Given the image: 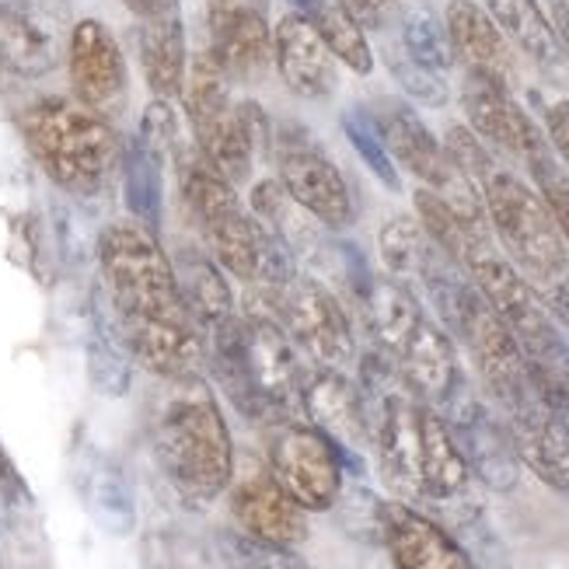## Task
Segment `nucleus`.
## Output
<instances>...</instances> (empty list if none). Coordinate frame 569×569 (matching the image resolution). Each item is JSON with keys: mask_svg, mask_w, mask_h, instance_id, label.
<instances>
[{"mask_svg": "<svg viewBox=\"0 0 569 569\" xmlns=\"http://www.w3.org/2000/svg\"><path fill=\"white\" fill-rule=\"evenodd\" d=\"M98 262L130 357L168 381L200 375L207 339L182 305L176 269L154 231L137 220H116L98 241Z\"/></svg>", "mask_w": 569, "mask_h": 569, "instance_id": "1", "label": "nucleus"}, {"mask_svg": "<svg viewBox=\"0 0 569 569\" xmlns=\"http://www.w3.org/2000/svg\"><path fill=\"white\" fill-rule=\"evenodd\" d=\"M360 395L367 440L378 455L385 482L402 500L455 503L472 486V468L461 458L443 416L402 381L381 353L360 363Z\"/></svg>", "mask_w": 569, "mask_h": 569, "instance_id": "2", "label": "nucleus"}, {"mask_svg": "<svg viewBox=\"0 0 569 569\" xmlns=\"http://www.w3.org/2000/svg\"><path fill=\"white\" fill-rule=\"evenodd\" d=\"M448 154L476 182L489 217L492 238L500 241L503 259L517 269L559 326L569 329V249L541 192L510 171L489 147L465 127L448 130Z\"/></svg>", "mask_w": 569, "mask_h": 569, "instance_id": "3", "label": "nucleus"}, {"mask_svg": "<svg viewBox=\"0 0 569 569\" xmlns=\"http://www.w3.org/2000/svg\"><path fill=\"white\" fill-rule=\"evenodd\" d=\"M176 171L182 203L220 269L252 287H280L297 273L293 252L241 207L238 189L203 158L200 147L176 143Z\"/></svg>", "mask_w": 569, "mask_h": 569, "instance_id": "4", "label": "nucleus"}, {"mask_svg": "<svg viewBox=\"0 0 569 569\" xmlns=\"http://www.w3.org/2000/svg\"><path fill=\"white\" fill-rule=\"evenodd\" d=\"M210 332V363L231 406L259 423L293 419L301 409V363L287 329L269 311L244 308Z\"/></svg>", "mask_w": 569, "mask_h": 569, "instance_id": "5", "label": "nucleus"}, {"mask_svg": "<svg viewBox=\"0 0 569 569\" xmlns=\"http://www.w3.org/2000/svg\"><path fill=\"white\" fill-rule=\"evenodd\" d=\"M154 451L168 482L189 503H210L234 479V443L213 391L196 378H179L158 412Z\"/></svg>", "mask_w": 569, "mask_h": 569, "instance_id": "6", "label": "nucleus"}, {"mask_svg": "<svg viewBox=\"0 0 569 569\" xmlns=\"http://www.w3.org/2000/svg\"><path fill=\"white\" fill-rule=\"evenodd\" d=\"M360 308L378 353L399 370L402 381L433 409L448 402V395L461 385L455 342L448 329L423 311L416 293L391 277H375Z\"/></svg>", "mask_w": 569, "mask_h": 569, "instance_id": "7", "label": "nucleus"}, {"mask_svg": "<svg viewBox=\"0 0 569 569\" xmlns=\"http://www.w3.org/2000/svg\"><path fill=\"white\" fill-rule=\"evenodd\" d=\"M465 269L510 329L541 399L569 419V342L562 326L492 244L479 249Z\"/></svg>", "mask_w": 569, "mask_h": 569, "instance_id": "8", "label": "nucleus"}, {"mask_svg": "<svg viewBox=\"0 0 569 569\" xmlns=\"http://www.w3.org/2000/svg\"><path fill=\"white\" fill-rule=\"evenodd\" d=\"M21 133L46 176L78 196L106 189L122 161L119 137L106 116L73 98H39L21 112Z\"/></svg>", "mask_w": 569, "mask_h": 569, "instance_id": "9", "label": "nucleus"}, {"mask_svg": "<svg viewBox=\"0 0 569 569\" xmlns=\"http://www.w3.org/2000/svg\"><path fill=\"white\" fill-rule=\"evenodd\" d=\"M375 119H378L381 137L391 151V161H399L409 176H416L430 192H437L468 228L492 234L476 182L455 164L448 147L427 130L423 119H419L406 102H395V98H385V102L375 109Z\"/></svg>", "mask_w": 569, "mask_h": 569, "instance_id": "10", "label": "nucleus"}, {"mask_svg": "<svg viewBox=\"0 0 569 569\" xmlns=\"http://www.w3.org/2000/svg\"><path fill=\"white\" fill-rule=\"evenodd\" d=\"M269 311L287 329L297 350H305L315 367L346 370L357 360V336L339 297L315 277L293 273L280 287H266Z\"/></svg>", "mask_w": 569, "mask_h": 569, "instance_id": "11", "label": "nucleus"}, {"mask_svg": "<svg viewBox=\"0 0 569 569\" xmlns=\"http://www.w3.org/2000/svg\"><path fill=\"white\" fill-rule=\"evenodd\" d=\"M273 158H277V179L290 192L297 207H305L321 228L342 231L357 220L353 196L346 186L342 171L305 127L283 122L273 133Z\"/></svg>", "mask_w": 569, "mask_h": 569, "instance_id": "12", "label": "nucleus"}, {"mask_svg": "<svg viewBox=\"0 0 569 569\" xmlns=\"http://www.w3.org/2000/svg\"><path fill=\"white\" fill-rule=\"evenodd\" d=\"M269 472L290 492V500L321 513L339 503L342 492V455L336 443L301 419H280L269 433Z\"/></svg>", "mask_w": 569, "mask_h": 569, "instance_id": "13", "label": "nucleus"}, {"mask_svg": "<svg viewBox=\"0 0 569 569\" xmlns=\"http://www.w3.org/2000/svg\"><path fill=\"white\" fill-rule=\"evenodd\" d=\"M492 402L503 416L521 465H528L546 486L569 492V419L541 399L535 381L517 385Z\"/></svg>", "mask_w": 569, "mask_h": 569, "instance_id": "14", "label": "nucleus"}, {"mask_svg": "<svg viewBox=\"0 0 569 569\" xmlns=\"http://www.w3.org/2000/svg\"><path fill=\"white\" fill-rule=\"evenodd\" d=\"M70 8L63 0H4L0 4V67L18 78H46L70 49Z\"/></svg>", "mask_w": 569, "mask_h": 569, "instance_id": "15", "label": "nucleus"}, {"mask_svg": "<svg viewBox=\"0 0 569 569\" xmlns=\"http://www.w3.org/2000/svg\"><path fill=\"white\" fill-rule=\"evenodd\" d=\"M437 412L448 423L472 476H479L492 489H513L517 476H521V458L513 451L503 419L476 391H468L465 381L448 395V402L437 406Z\"/></svg>", "mask_w": 569, "mask_h": 569, "instance_id": "16", "label": "nucleus"}, {"mask_svg": "<svg viewBox=\"0 0 569 569\" xmlns=\"http://www.w3.org/2000/svg\"><path fill=\"white\" fill-rule=\"evenodd\" d=\"M461 106H465L468 122H472V133L482 143L497 147L500 154L531 164L535 158L549 151L546 133H541L531 122V116L513 102V94L503 81L468 70L461 84Z\"/></svg>", "mask_w": 569, "mask_h": 569, "instance_id": "17", "label": "nucleus"}, {"mask_svg": "<svg viewBox=\"0 0 569 569\" xmlns=\"http://www.w3.org/2000/svg\"><path fill=\"white\" fill-rule=\"evenodd\" d=\"M67 67L81 106L98 116H109L122 106V98H127V60H122L116 36L102 21L84 18L73 24Z\"/></svg>", "mask_w": 569, "mask_h": 569, "instance_id": "18", "label": "nucleus"}, {"mask_svg": "<svg viewBox=\"0 0 569 569\" xmlns=\"http://www.w3.org/2000/svg\"><path fill=\"white\" fill-rule=\"evenodd\" d=\"M210 53L231 81H259L273 60V32L256 0H207Z\"/></svg>", "mask_w": 569, "mask_h": 569, "instance_id": "19", "label": "nucleus"}, {"mask_svg": "<svg viewBox=\"0 0 569 569\" xmlns=\"http://www.w3.org/2000/svg\"><path fill=\"white\" fill-rule=\"evenodd\" d=\"M378 535L395 569H476L472 556L433 517L406 500L378 503Z\"/></svg>", "mask_w": 569, "mask_h": 569, "instance_id": "20", "label": "nucleus"}, {"mask_svg": "<svg viewBox=\"0 0 569 569\" xmlns=\"http://www.w3.org/2000/svg\"><path fill=\"white\" fill-rule=\"evenodd\" d=\"M290 492L273 479L269 468H252L231 482V517L241 535L277 549H297L308 538V521Z\"/></svg>", "mask_w": 569, "mask_h": 569, "instance_id": "21", "label": "nucleus"}, {"mask_svg": "<svg viewBox=\"0 0 569 569\" xmlns=\"http://www.w3.org/2000/svg\"><path fill=\"white\" fill-rule=\"evenodd\" d=\"M301 412L311 427L326 433L339 455L367 448V412L360 385L346 378V370L315 367L301 378Z\"/></svg>", "mask_w": 569, "mask_h": 569, "instance_id": "22", "label": "nucleus"}, {"mask_svg": "<svg viewBox=\"0 0 569 569\" xmlns=\"http://www.w3.org/2000/svg\"><path fill=\"white\" fill-rule=\"evenodd\" d=\"M273 63L283 84L301 98H329L339 84L332 49L318 36L305 11H290L277 21Z\"/></svg>", "mask_w": 569, "mask_h": 569, "instance_id": "23", "label": "nucleus"}, {"mask_svg": "<svg viewBox=\"0 0 569 569\" xmlns=\"http://www.w3.org/2000/svg\"><path fill=\"white\" fill-rule=\"evenodd\" d=\"M443 29H448L455 57H461L468 63V70L497 78L510 88V81H513L510 42L486 8H479L476 0H451L448 24H443Z\"/></svg>", "mask_w": 569, "mask_h": 569, "instance_id": "24", "label": "nucleus"}, {"mask_svg": "<svg viewBox=\"0 0 569 569\" xmlns=\"http://www.w3.org/2000/svg\"><path fill=\"white\" fill-rule=\"evenodd\" d=\"M486 11L500 24V32L552 81H569V53L552 29L538 0H486Z\"/></svg>", "mask_w": 569, "mask_h": 569, "instance_id": "25", "label": "nucleus"}, {"mask_svg": "<svg viewBox=\"0 0 569 569\" xmlns=\"http://www.w3.org/2000/svg\"><path fill=\"white\" fill-rule=\"evenodd\" d=\"M252 213L287 244V249L293 252V259L315 262V259L326 256V249H329L326 228H321L305 207H297L290 200V192L280 186V179L256 182V189H252Z\"/></svg>", "mask_w": 569, "mask_h": 569, "instance_id": "26", "label": "nucleus"}, {"mask_svg": "<svg viewBox=\"0 0 569 569\" xmlns=\"http://www.w3.org/2000/svg\"><path fill=\"white\" fill-rule=\"evenodd\" d=\"M171 269H176V283H179L186 311L203 332L213 329L217 321H224L228 315H234L231 283L213 256L200 249H179Z\"/></svg>", "mask_w": 569, "mask_h": 569, "instance_id": "27", "label": "nucleus"}, {"mask_svg": "<svg viewBox=\"0 0 569 569\" xmlns=\"http://www.w3.org/2000/svg\"><path fill=\"white\" fill-rule=\"evenodd\" d=\"M140 67H143V78L151 84L154 98L171 102V98L182 94V84H186L182 14L140 21Z\"/></svg>", "mask_w": 569, "mask_h": 569, "instance_id": "28", "label": "nucleus"}, {"mask_svg": "<svg viewBox=\"0 0 569 569\" xmlns=\"http://www.w3.org/2000/svg\"><path fill=\"white\" fill-rule=\"evenodd\" d=\"M78 489H81V500H84L88 513L109 535H130L133 531V525H137L133 492H130L127 479H122L106 458L88 455L78 465Z\"/></svg>", "mask_w": 569, "mask_h": 569, "instance_id": "29", "label": "nucleus"}, {"mask_svg": "<svg viewBox=\"0 0 569 569\" xmlns=\"http://www.w3.org/2000/svg\"><path fill=\"white\" fill-rule=\"evenodd\" d=\"M308 21L318 29V36L326 39L332 49V57L346 63L353 73H370L375 70V53H370L363 24L357 14L346 8V0H297Z\"/></svg>", "mask_w": 569, "mask_h": 569, "instance_id": "30", "label": "nucleus"}, {"mask_svg": "<svg viewBox=\"0 0 569 569\" xmlns=\"http://www.w3.org/2000/svg\"><path fill=\"white\" fill-rule=\"evenodd\" d=\"M161 154L140 143L137 137L122 151V196H127V210L133 213L137 224L147 231L161 228V207H164V189H161Z\"/></svg>", "mask_w": 569, "mask_h": 569, "instance_id": "31", "label": "nucleus"}, {"mask_svg": "<svg viewBox=\"0 0 569 569\" xmlns=\"http://www.w3.org/2000/svg\"><path fill=\"white\" fill-rule=\"evenodd\" d=\"M430 244H433V238L423 231V224H419L416 217H395V220H388V224L381 228V234H378L381 262L388 269V277L399 280V283L419 277V266H423Z\"/></svg>", "mask_w": 569, "mask_h": 569, "instance_id": "32", "label": "nucleus"}, {"mask_svg": "<svg viewBox=\"0 0 569 569\" xmlns=\"http://www.w3.org/2000/svg\"><path fill=\"white\" fill-rule=\"evenodd\" d=\"M342 133L346 140L353 143V151L363 158V164L375 171V179L391 189V192H399L402 182H399V168H395L391 161V151H388V143L381 137V127H378V119L370 109L363 106H353V109H346L342 112Z\"/></svg>", "mask_w": 569, "mask_h": 569, "instance_id": "33", "label": "nucleus"}, {"mask_svg": "<svg viewBox=\"0 0 569 569\" xmlns=\"http://www.w3.org/2000/svg\"><path fill=\"white\" fill-rule=\"evenodd\" d=\"M402 49L409 60L440 73V78L455 67V49H451L448 29H443L430 11L416 8L402 18Z\"/></svg>", "mask_w": 569, "mask_h": 569, "instance_id": "34", "label": "nucleus"}, {"mask_svg": "<svg viewBox=\"0 0 569 569\" xmlns=\"http://www.w3.org/2000/svg\"><path fill=\"white\" fill-rule=\"evenodd\" d=\"M88 360H91V378L106 395H122L130 388V350L122 336L116 339L112 329H106V321H94V332L88 342Z\"/></svg>", "mask_w": 569, "mask_h": 569, "instance_id": "35", "label": "nucleus"}, {"mask_svg": "<svg viewBox=\"0 0 569 569\" xmlns=\"http://www.w3.org/2000/svg\"><path fill=\"white\" fill-rule=\"evenodd\" d=\"M220 559L228 569H305L290 556V549L266 546L241 531H224L220 535Z\"/></svg>", "mask_w": 569, "mask_h": 569, "instance_id": "36", "label": "nucleus"}, {"mask_svg": "<svg viewBox=\"0 0 569 569\" xmlns=\"http://www.w3.org/2000/svg\"><path fill=\"white\" fill-rule=\"evenodd\" d=\"M388 70L412 102L430 106V109H440L448 102V81H443L440 73L419 67L416 60H409L406 49H388Z\"/></svg>", "mask_w": 569, "mask_h": 569, "instance_id": "37", "label": "nucleus"}, {"mask_svg": "<svg viewBox=\"0 0 569 569\" xmlns=\"http://www.w3.org/2000/svg\"><path fill=\"white\" fill-rule=\"evenodd\" d=\"M528 171H531V179H535V186L541 192V200L549 203L556 224H559V231L566 238V249H569V176L559 168V161L552 158V151L535 158L528 164Z\"/></svg>", "mask_w": 569, "mask_h": 569, "instance_id": "38", "label": "nucleus"}, {"mask_svg": "<svg viewBox=\"0 0 569 569\" xmlns=\"http://www.w3.org/2000/svg\"><path fill=\"white\" fill-rule=\"evenodd\" d=\"M140 143L151 147L154 154H168L171 147L179 143V122H176V112L164 102V98H154L151 106L143 109V119H140V133H137Z\"/></svg>", "mask_w": 569, "mask_h": 569, "instance_id": "39", "label": "nucleus"}, {"mask_svg": "<svg viewBox=\"0 0 569 569\" xmlns=\"http://www.w3.org/2000/svg\"><path fill=\"white\" fill-rule=\"evenodd\" d=\"M546 130H549V140H552V151L569 168V102H556L546 112Z\"/></svg>", "mask_w": 569, "mask_h": 569, "instance_id": "40", "label": "nucleus"}, {"mask_svg": "<svg viewBox=\"0 0 569 569\" xmlns=\"http://www.w3.org/2000/svg\"><path fill=\"white\" fill-rule=\"evenodd\" d=\"M0 497H8V500H29V489H24L18 468H14V461L8 458L4 448H0Z\"/></svg>", "mask_w": 569, "mask_h": 569, "instance_id": "41", "label": "nucleus"}, {"mask_svg": "<svg viewBox=\"0 0 569 569\" xmlns=\"http://www.w3.org/2000/svg\"><path fill=\"white\" fill-rule=\"evenodd\" d=\"M395 0H346V8H350L357 14L360 24H370V29H378V24H385L388 11H391Z\"/></svg>", "mask_w": 569, "mask_h": 569, "instance_id": "42", "label": "nucleus"}, {"mask_svg": "<svg viewBox=\"0 0 569 569\" xmlns=\"http://www.w3.org/2000/svg\"><path fill=\"white\" fill-rule=\"evenodd\" d=\"M140 21H154V18H171V14H182L179 4L182 0H122Z\"/></svg>", "mask_w": 569, "mask_h": 569, "instance_id": "43", "label": "nucleus"}, {"mask_svg": "<svg viewBox=\"0 0 569 569\" xmlns=\"http://www.w3.org/2000/svg\"><path fill=\"white\" fill-rule=\"evenodd\" d=\"M552 29L559 32L562 46H566V53H569V0H566V8L552 18Z\"/></svg>", "mask_w": 569, "mask_h": 569, "instance_id": "44", "label": "nucleus"}, {"mask_svg": "<svg viewBox=\"0 0 569 569\" xmlns=\"http://www.w3.org/2000/svg\"><path fill=\"white\" fill-rule=\"evenodd\" d=\"M538 8L546 11V18L552 21V18H556V14H559L562 8H566V0H538Z\"/></svg>", "mask_w": 569, "mask_h": 569, "instance_id": "45", "label": "nucleus"}]
</instances>
